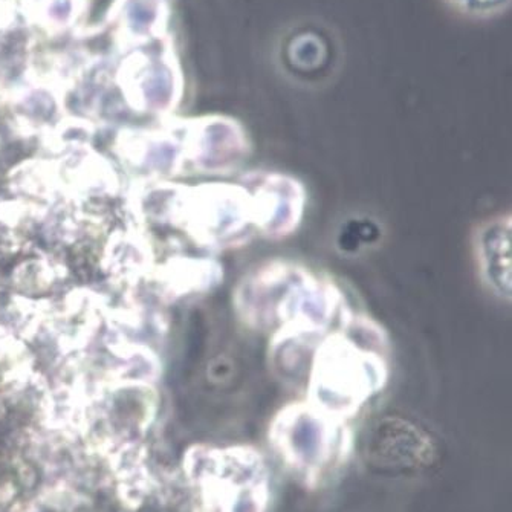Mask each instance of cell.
Wrapping results in <instances>:
<instances>
[{"label": "cell", "instance_id": "obj_2", "mask_svg": "<svg viewBox=\"0 0 512 512\" xmlns=\"http://www.w3.org/2000/svg\"><path fill=\"white\" fill-rule=\"evenodd\" d=\"M454 7L477 17H488L503 10L509 0H450Z\"/></svg>", "mask_w": 512, "mask_h": 512}, {"label": "cell", "instance_id": "obj_1", "mask_svg": "<svg viewBox=\"0 0 512 512\" xmlns=\"http://www.w3.org/2000/svg\"><path fill=\"white\" fill-rule=\"evenodd\" d=\"M479 237V256L482 271L487 274L490 283L499 288V294H509L503 282L509 286V266L503 265V260L509 262V227L503 231V224H491L485 228Z\"/></svg>", "mask_w": 512, "mask_h": 512}]
</instances>
